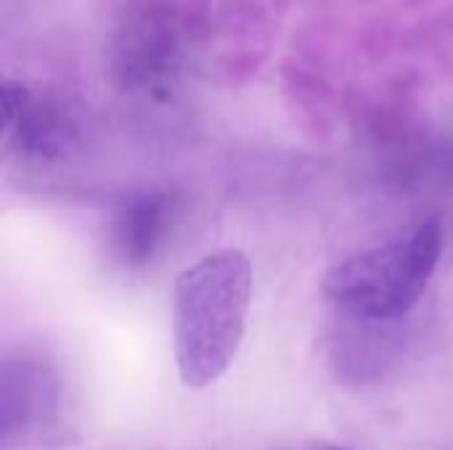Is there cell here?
<instances>
[{
	"instance_id": "obj_1",
	"label": "cell",
	"mask_w": 453,
	"mask_h": 450,
	"mask_svg": "<svg viewBox=\"0 0 453 450\" xmlns=\"http://www.w3.org/2000/svg\"><path fill=\"white\" fill-rule=\"evenodd\" d=\"M252 297V265L242 249H220L175 281V363L186 387L218 382L234 363Z\"/></svg>"
},
{
	"instance_id": "obj_2",
	"label": "cell",
	"mask_w": 453,
	"mask_h": 450,
	"mask_svg": "<svg viewBox=\"0 0 453 450\" xmlns=\"http://www.w3.org/2000/svg\"><path fill=\"white\" fill-rule=\"evenodd\" d=\"M443 252L438 220L364 249L324 276V294L342 310L366 321L403 318L425 294Z\"/></svg>"
},
{
	"instance_id": "obj_3",
	"label": "cell",
	"mask_w": 453,
	"mask_h": 450,
	"mask_svg": "<svg viewBox=\"0 0 453 450\" xmlns=\"http://www.w3.org/2000/svg\"><path fill=\"white\" fill-rule=\"evenodd\" d=\"M3 133L8 143L37 159L64 156L77 141V125L66 106L11 80L3 82Z\"/></svg>"
},
{
	"instance_id": "obj_4",
	"label": "cell",
	"mask_w": 453,
	"mask_h": 450,
	"mask_svg": "<svg viewBox=\"0 0 453 450\" xmlns=\"http://www.w3.org/2000/svg\"><path fill=\"white\" fill-rule=\"evenodd\" d=\"M125 32L119 34L122 45L117 53L119 69L133 85H159L175 69V34L173 27L157 16V11H138Z\"/></svg>"
},
{
	"instance_id": "obj_5",
	"label": "cell",
	"mask_w": 453,
	"mask_h": 450,
	"mask_svg": "<svg viewBox=\"0 0 453 450\" xmlns=\"http://www.w3.org/2000/svg\"><path fill=\"white\" fill-rule=\"evenodd\" d=\"M170 215L173 204L162 194H141L125 202L111 223L114 257L130 271L143 268L165 241Z\"/></svg>"
},
{
	"instance_id": "obj_6",
	"label": "cell",
	"mask_w": 453,
	"mask_h": 450,
	"mask_svg": "<svg viewBox=\"0 0 453 450\" xmlns=\"http://www.w3.org/2000/svg\"><path fill=\"white\" fill-rule=\"evenodd\" d=\"M56 411V379L37 361L3 363L0 379V422L3 432L42 424Z\"/></svg>"
},
{
	"instance_id": "obj_7",
	"label": "cell",
	"mask_w": 453,
	"mask_h": 450,
	"mask_svg": "<svg viewBox=\"0 0 453 450\" xmlns=\"http://www.w3.org/2000/svg\"><path fill=\"white\" fill-rule=\"evenodd\" d=\"M326 450H345V448H326Z\"/></svg>"
}]
</instances>
